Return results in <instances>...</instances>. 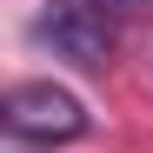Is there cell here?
Segmentation results:
<instances>
[{
  "instance_id": "obj_1",
  "label": "cell",
  "mask_w": 153,
  "mask_h": 153,
  "mask_svg": "<svg viewBox=\"0 0 153 153\" xmlns=\"http://www.w3.org/2000/svg\"><path fill=\"white\" fill-rule=\"evenodd\" d=\"M0 120H7V133H13L20 146H67V140L87 133L80 93H67V87H53V80H20V87H7Z\"/></svg>"
},
{
  "instance_id": "obj_2",
  "label": "cell",
  "mask_w": 153,
  "mask_h": 153,
  "mask_svg": "<svg viewBox=\"0 0 153 153\" xmlns=\"http://www.w3.org/2000/svg\"><path fill=\"white\" fill-rule=\"evenodd\" d=\"M33 40L40 47H53L60 60H73V67H87V73H100L113 60V40H107V20H100L93 7H80V0H60V7H47L40 20H33Z\"/></svg>"
},
{
  "instance_id": "obj_3",
  "label": "cell",
  "mask_w": 153,
  "mask_h": 153,
  "mask_svg": "<svg viewBox=\"0 0 153 153\" xmlns=\"http://www.w3.org/2000/svg\"><path fill=\"white\" fill-rule=\"evenodd\" d=\"M100 7H120V13H140V7H153V0H100Z\"/></svg>"
}]
</instances>
